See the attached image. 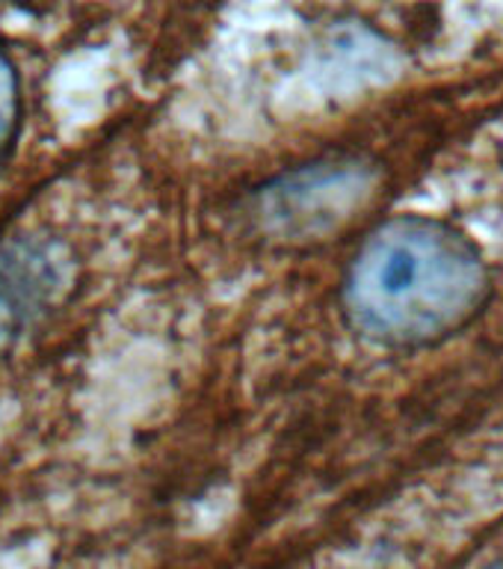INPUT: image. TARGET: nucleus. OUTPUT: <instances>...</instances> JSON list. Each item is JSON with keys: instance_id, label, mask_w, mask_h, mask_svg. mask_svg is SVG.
Wrapping results in <instances>:
<instances>
[{"instance_id": "f257e3e1", "label": "nucleus", "mask_w": 503, "mask_h": 569, "mask_svg": "<svg viewBox=\"0 0 503 569\" xmlns=\"http://www.w3.org/2000/svg\"><path fill=\"white\" fill-rule=\"evenodd\" d=\"M489 284V261L471 234L442 217L398 213L359 238L338 297L355 336L406 350L469 327Z\"/></svg>"}, {"instance_id": "f03ea898", "label": "nucleus", "mask_w": 503, "mask_h": 569, "mask_svg": "<svg viewBox=\"0 0 503 569\" xmlns=\"http://www.w3.org/2000/svg\"><path fill=\"white\" fill-rule=\"evenodd\" d=\"M21 122V92H18V74L12 62L0 53V167L12 154Z\"/></svg>"}, {"instance_id": "7ed1b4c3", "label": "nucleus", "mask_w": 503, "mask_h": 569, "mask_svg": "<svg viewBox=\"0 0 503 569\" xmlns=\"http://www.w3.org/2000/svg\"><path fill=\"white\" fill-rule=\"evenodd\" d=\"M486 569H503V563H495V567H486Z\"/></svg>"}]
</instances>
